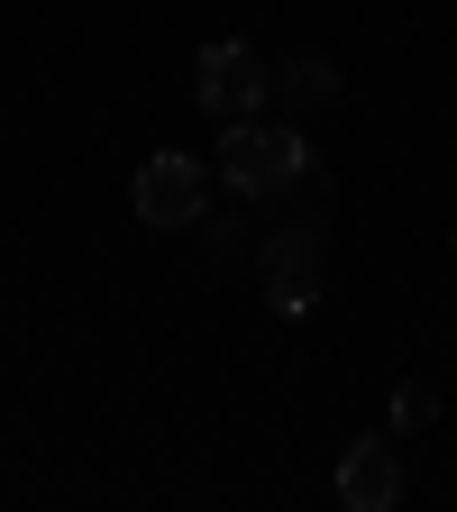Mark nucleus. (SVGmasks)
<instances>
[{
	"label": "nucleus",
	"mask_w": 457,
	"mask_h": 512,
	"mask_svg": "<svg viewBox=\"0 0 457 512\" xmlns=\"http://www.w3.org/2000/svg\"><path fill=\"white\" fill-rule=\"evenodd\" d=\"M256 284H266V302L284 320H311V302H320V220H284L256 247Z\"/></svg>",
	"instance_id": "20e7f679"
},
{
	"label": "nucleus",
	"mask_w": 457,
	"mask_h": 512,
	"mask_svg": "<svg viewBox=\"0 0 457 512\" xmlns=\"http://www.w3.org/2000/svg\"><path fill=\"white\" fill-rule=\"evenodd\" d=\"M128 202H138L147 229H192V220L211 211V165L183 156V147H156L138 165V183H128Z\"/></svg>",
	"instance_id": "7ed1b4c3"
},
{
	"label": "nucleus",
	"mask_w": 457,
	"mask_h": 512,
	"mask_svg": "<svg viewBox=\"0 0 457 512\" xmlns=\"http://www.w3.org/2000/svg\"><path fill=\"white\" fill-rule=\"evenodd\" d=\"M275 92H284L293 110H320V101L339 92V64H330V55H293L284 74H275Z\"/></svg>",
	"instance_id": "423d86ee"
},
{
	"label": "nucleus",
	"mask_w": 457,
	"mask_h": 512,
	"mask_svg": "<svg viewBox=\"0 0 457 512\" xmlns=\"http://www.w3.org/2000/svg\"><path fill=\"white\" fill-rule=\"evenodd\" d=\"M311 174V138L293 119H229L220 128V183L238 192V202H275V192H293Z\"/></svg>",
	"instance_id": "f257e3e1"
},
{
	"label": "nucleus",
	"mask_w": 457,
	"mask_h": 512,
	"mask_svg": "<svg viewBox=\"0 0 457 512\" xmlns=\"http://www.w3.org/2000/svg\"><path fill=\"white\" fill-rule=\"evenodd\" d=\"M430 421H439V394H430V384H421V375H412V384H394V430L412 439V430H430Z\"/></svg>",
	"instance_id": "0eeeda50"
},
{
	"label": "nucleus",
	"mask_w": 457,
	"mask_h": 512,
	"mask_svg": "<svg viewBox=\"0 0 457 512\" xmlns=\"http://www.w3.org/2000/svg\"><path fill=\"white\" fill-rule=\"evenodd\" d=\"M339 503H348V512H394V503H403V458H394V439H384V430L348 439V458H339Z\"/></svg>",
	"instance_id": "39448f33"
},
{
	"label": "nucleus",
	"mask_w": 457,
	"mask_h": 512,
	"mask_svg": "<svg viewBox=\"0 0 457 512\" xmlns=\"http://www.w3.org/2000/svg\"><path fill=\"white\" fill-rule=\"evenodd\" d=\"M192 92H202V110L229 128V119H256L266 110V92H275V64L256 55L247 37H211L202 46V64H192Z\"/></svg>",
	"instance_id": "f03ea898"
}]
</instances>
